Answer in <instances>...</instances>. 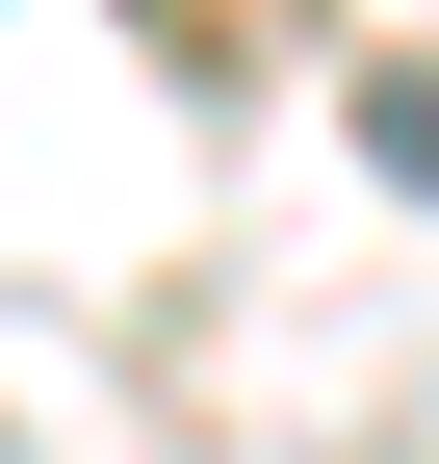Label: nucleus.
<instances>
[{"label": "nucleus", "instance_id": "1", "mask_svg": "<svg viewBox=\"0 0 439 464\" xmlns=\"http://www.w3.org/2000/svg\"><path fill=\"white\" fill-rule=\"evenodd\" d=\"M362 130H388V181H439V78H388V103H362Z\"/></svg>", "mask_w": 439, "mask_h": 464}]
</instances>
